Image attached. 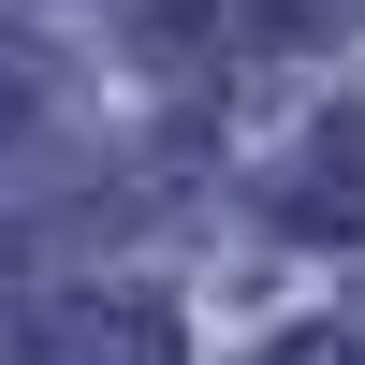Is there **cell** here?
<instances>
[{"instance_id":"cell-1","label":"cell","mask_w":365,"mask_h":365,"mask_svg":"<svg viewBox=\"0 0 365 365\" xmlns=\"http://www.w3.org/2000/svg\"><path fill=\"white\" fill-rule=\"evenodd\" d=\"M58 365H161V322H73Z\"/></svg>"},{"instance_id":"cell-3","label":"cell","mask_w":365,"mask_h":365,"mask_svg":"<svg viewBox=\"0 0 365 365\" xmlns=\"http://www.w3.org/2000/svg\"><path fill=\"white\" fill-rule=\"evenodd\" d=\"M292 365H336V351H292Z\"/></svg>"},{"instance_id":"cell-2","label":"cell","mask_w":365,"mask_h":365,"mask_svg":"<svg viewBox=\"0 0 365 365\" xmlns=\"http://www.w3.org/2000/svg\"><path fill=\"white\" fill-rule=\"evenodd\" d=\"M29 73H44V58H29V44H0V117H29Z\"/></svg>"}]
</instances>
